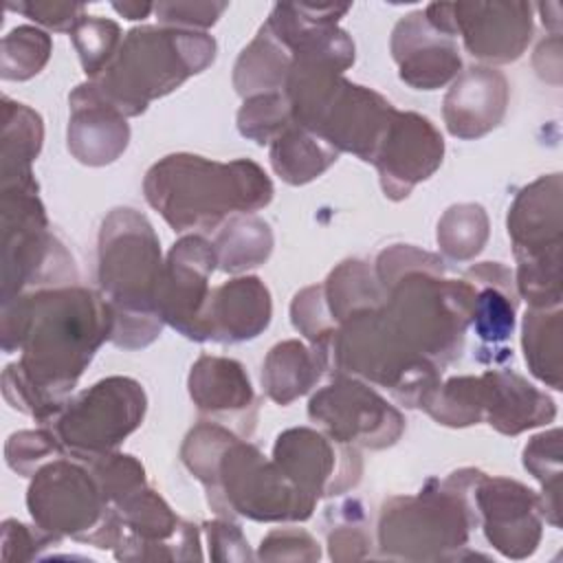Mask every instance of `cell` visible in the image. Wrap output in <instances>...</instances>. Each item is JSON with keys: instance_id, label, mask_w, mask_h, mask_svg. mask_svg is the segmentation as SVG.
Wrapping results in <instances>:
<instances>
[{"instance_id": "cell-1", "label": "cell", "mask_w": 563, "mask_h": 563, "mask_svg": "<svg viewBox=\"0 0 563 563\" xmlns=\"http://www.w3.org/2000/svg\"><path fill=\"white\" fill-rule=\"evenodd\" d=\"M108 336L112 310L92 290L57 288L13 297L2 312V347L22 350V358L2 376L7 400L37 420L55 418Z\"/></svg>"}, {"instance_id": "cell-2", "label": "cell", "mask_w": 563, "mask_h": 563, "mask_svg": "<svg viewBox=\"0 0 563 563\" xmlns=\"http://www.w3.org/2000/svg\"><path fill=\"white\" fill-rule=\"evenodd\" d=\"M145 198L176 231L211 229L231 213L268 205L273 185L251 161L174 154L147 172Z\"/></svg>"}, {"instance_id": "cell-3", "label": "cell", "mask_w": 563, "mask_h": 563, "mask_svg": "<svg viewBox=\"0 0 563 563\" xmlns=\"http://www.w3.org/2000/svg\"><path fill=\"white\" fill-rule=\"evenodd\" d=\"M163 266L150 222L134 209H114L99 233V284L112 310V341L143 347L161 332L156 295Z\"/></svg>"}, {"instance_id": "cell-4", "label": "cell", "mask_w": 563, "mask_h": 563, "mask_svg": "<svg viewBox=\"0 0 563 563\" xmlns=\"http://www.w3.org/2000/svg\"><path fill=\"white\" fill-rule=\"evenodd\" d=\"M216 57V42L185 29H132L110 64L90 79L92 88L123 117L141 114Z\"/></svg>"}, {"instance_id": "cell-5", "label": "cell", "mask_w": 563, "mask_h": 563, "mask_svg": "<svg viewBox=\"0 0 563 563\" xmlns=\"http://www.w3.org/2000/svg\"><path fill=\"white\" fill-rule=\"evenodd\" d=\"M508 233L519 260V292L534 306L561 301V178H539L526 187L508 216Z\"/></svg>"}, {"instance_id": "cell-6", "label": "cell", "mask_w": 563, "mask_h": 563, "mask_svg": "<svg viewBox=\"0 0 563 563\" xmlns=\"http://www.w3.org/2000/svg\"><path fill=\"white\" fill-rule=\"evenodd\" d=\"M26 504L42 530L64 532L97 548L119 543L114 510L95 473L79 464L66 460L46 464L33 479Z\"/></svg>"}, {"instance_id": "cell-7", "label": "cell", "mask_w": 563, "mask_h": 563, "mask_svg": "<svg viewBox=\"0 0 563 563\" xmlns=\"http://www.w3.org/2000/svg\"><path fill=\"white\" fill-rule=\"evenodd\" d=\"M145 411V394L132 378L112 376L99 380L53 418L59 444L77 460H95L110 453Z\"/></svg>"}, {"instance_id": "cell-8", "label": "cell", "mask_w": 563, "mask_h": 563, "mask_svg": "<svg viewBox=\"0 0 563 563\" xmlns=\"http://www.w3.org/2000/svg\"><path fill=\"white\" fill-rule=\"evenodd\" d=\"M308 413L341 444L383 449L402 431L400 413L369 387L352 380L332 383L314 394Z\"/></svg>"}, {"instance_id": "cell-9", "label": "cell", "mask_w": 563, "mask_h": 563, "mask_svg": "<svg viewBox=\"0 0 563 563\" xmlns=\"http://www.w3.org/2000/svg\"><path fill=\"white\" fill-rule=\"evenodd\" d=\"M213 264H218L216 246L200 235H187L174 244L158 284L161 319L196 341H207L205 308L211 295L207 279Z\"/></svg>"}, {"instance_id": "cell-10", "label": "cell", "mask_w": 563, "mask_h": 563, "mask_svg": "<svg viewBox=\"0 0 563 563\" xmlns=\"http://www.w3.org/2000/svg\"><path fill=\"white\" fill-rule=\"evenodd\" d=\"M444 143L429 119L394 112L376 152V167L389 198H405L411 187L429 178L442 163Z\"/></svg>"}, {"instance_id": "cell-11", "label": "cell", "mask_w": 563, "mask_h": 563, "mask_svg": "<svg viewBox=\"0 0 563 563\" xmlns=\"http://www.w3.org/2000/svg\"><path fill=\"white\" fill-rule=\"evenodd\" d=\"M336 444L310 429H290L277 438L275 464L314 499L334 495L354 486L361 475L358 455L347 449L339 453Z\"/></svg>"}, {"instance_id": "cell-12", "label": "cell", "mask_w": 563, "mask_h": 563, "mask_svg": "<svg viewBox=\"0 0 563 563\" xmlns=\"http://www.w3.org/2000/svg\"><path fill=\"white\" fill-rule=\"evenodd\" d=\"M451 20L471 55L488 62L517 59L532 31L526 2H460L451 4Z\"/></svg>"}, {"instance_id": "cell-13", "label": "cell", "mask_w": 563, "mask_h": 563, "mask_svg": "<svg viewBox=\"0 0 563 563\" xmlns=\"http://www.w3.org/2000/svg\"><path fill=\"white\" fill-rule=\"evenodd\" d=\"M475 517H484L488 541L508 556L530 554L537 548L541 521L532 490L508 479H488L477 473L475 479Z\"/></svg>"}, {"instance_id": "cell-14", "label": "cell", "mask_w": 563, "mask_h": 563, "mask_svg": "<svg viewBox=\"0 0 563 563\" xmlns=\"http://www.w3.org/2000/svg\"><path fill=\"white\" fill-rule=\"evenodd\" d=\"M391 51L400 66V79L420 90H433L460 70V55L451 37L435 31L422 11L396 24Z\"/></svg>"}, {"instance_id": "cell-15", "label": "cell", "mask_w": 563, "mask_h": 563, "mask_svg": "<svg viewBox=\"0 0 563 563\" xmlns=\"http://www.w3.org/2000/svg\"><path fill=\"white\" fill-rule=\"evenodd\" d=\"M70 152L88 165L112 163L125 150L130 136L123 114L106 103L92 84L77 86V90L70 95Z\"/></svg>"}, {"instance_id": "cell-16", "label": "cell", "mask_w": 563, "mask_h": 563, "mask_svg": "<svg viewBox=\"0 0 563 563\" xmlns=\"http://www.w3.org/2000/svg\"><path fill=\"white\" fill-rule=\"evenodd\" d=\"M508 86L493 68H468L457 77L444 99V121L460 139L482 136L493 130L506 110Z\"/></svg>"}, {"instance_id": "cell-17", "label": "cell", "mask_w": 563, "mask_h": 563, "mask_svg": "<svg viewBox=\"0 0 563 563\" xmlns=\"http://www.w3.org/2000/svg\"><path fill=\"white\" fill-rule=\"evenodd\" d=\"M271 319V297L257 277L227 282L209 295L205 308L207 341H244L257 336Z\"/></svg>"}, {"instance_id": "cell-18", "label": "cell", "mask_w": 563, "mask_h": 563, "mask_svg": "<svg viewBox=\"0 0 563 563\" xmlns=\"http://www.w3.org/2000/svg\"><path fill=\"white\" fill-rule=\"evenodd\" d=\"M482 380V409L501 433H519L554 418L552 400L512 372H488Z\"/></svg>"}, {"instance_id": "cell-19", "label": "cell", "mask_w": 563, "mask_h": 563, "mask_svg": "<svg viewBox=\"0 0 563 563\" xmlns=\"http://www.w3.org/2000/svg\"><path fill=\"white\" fill-rule=\"evenodd\" d=\"M189 391L200 411L211 416H235L253 409V389L242 365L227 358L202 356L189 376Z\"/></svg>"}, {"instance_id": "cell-20", "label": "cell", "mask_w": 563, "mask_h": 563, "mask_svg": "<svg viewBox=\"0 0 563 563\" xmlns=\"http://www.w3.org/2000/svg\"><path fill=\"white\" fill-rule=\"evenodd\" d=\"M323 367L325 363L319 350L312 352L299 341H284L271 350L262 383L275 402L288 405L317 383Z\"/></svg>"}, {"instance_id": "cell-21", "label": "cell", "mask_w": 563, "mask_h": 563, "mask_svg": "<svg viewBox=\"0 0 563 563\" xmlns=\"http://www.w3.org/2000/svg\"><path fill=\"white\" fill-rule=\"evenodd\" d=\"M290 64L292 55L264 24L235 64V88L240 95L277 92V88H284Z\"/></svg>"}, {"instance_id": "cell-22", "label": "cell", "mask_w": 563, "mask_h": 563, "mask_svg": "<svg viewBox=\"0 0 563 563\" xmlns=\"http://www.w3.org/2000/svg\"><path fill=\"white\" fill-rule=\"evenodd\" d=\"M336 156L339 152L334 147L295 123L288 125L271 147V163L275 172L292 185H303L317 178L336 161Z\"/></svg>"}, {"instance_id": "cell-23", "label": "cell", "mask_w": 563, "mask_h": 563, "mask_svg": "<svg viewBox=\"0 0 563 563\" xmlns=\"http://www.w3.org/2000/svg\"><path fill=\"white\" fill-rule=\"evenodd\" d=\"M4 134H2V185L26 183L31 178V161L42 145V119L37 112L4 97Z\"/></svg>"}, {"instance_id": "cell-24", "label": "cell", "mask_w": 563, "mask_h": 563, "mask_svg": "<svg viewBox=\"0 0 563 563\" xmlns=\"http://www.w3.org/2000/svg\"><path fill=\"white\" fill-rule=\"evenodd\" d=\"M273 246V235L266 222L257 218H235L218 235L216 255L227 273L260 266Z\"/></svg>"}, {"instance_id": "cell-25", "label": "cell", "mask_w": 563, "mask_h": 563, "mask_svg": "<svg viewBox=\"0 0 563 563\" xmlns=\"http://www.w3.org/2000/svg\"><path fill=\"white\" fill-rule=\"evenodd\" d=\"M559 310L548 314L545 310L526 312L523 321V347L526 361L532 367V374L550 383L554 389H561V361H559V332L561 319Z\"/></svg>"}, {"instance_id": "cell-26", "label": "cell", "mask_w": 563, "mask_h": 563, "mask_svg": "<svg viewBox=\"0 0 563 563\" xmlns=\"http://www.w3.org/2000/svg\"><path fill=\"white\" fill-rule=\"evenodd\" d=\"M486 213L479 205L451 207L438 224V242L444 253L455 260H468L477 255L488 235Z\"/></svg>"}, {"instance_id": "cell-27", "label": "cell", "mask_w": 563, "mask_h": 563, "mask_svg": "<svg viewBox=\"0 0 563 563\" xmlns=\"http://www.w3.org/2000/svg\"><path fill=\"white\" fill-rule=\"evenodd\" d=\"M51 53V37L33 26H18L2 40V77L29 79L42 70Z\"/></svg>"}, {"instance_id": "cell-28", "label": "cell", "mask_w": 563, "mask_h": 563, "mask_svg": "<svg viewBox=\"0 0 563 563\" xmlns=\"http://www.w3.org/2000/svg\"><path fill=\"white\" fill-rule=\"evenodd\" d=\"M238 125L244 136L253 139L260 145L275 141L288 125H292L286 95H279V92L253 95L249 101H244L238 114Z\"/></svg>"}, {"instance_id": "cell-29", "label": "cell", "mask_w": 563, "mask_h": 563, "mask_svg": "<svg viewBox=\"0 0 563 563\" xmlns=\"http://www.w3.org/2000/svg\"><path fill=\"white\" fill-rule=\"evenodd\" d=\"M86 75L97 77L119 48V26L110 20L84 15L70 31Z\"/></svg>"}, {"instance_id": "cell-30", "label": "cell", "mask_w": 563, "mask_h": 563, "mask_svg": "<svg viewBox=\"0 0 563 563\" xmlns=\"http://www.w3.org/2000/svg\"><path fill=\"white\" fill-rule=\"evenodd\" d=\"M471 319L477 336L493 347L504 343L512 334L515 325V301L508 290H499L497 284L486 286L475 295Z\"/></svg>"}, {"instance_id": "cell-31", "label": "cell", "mask_w": 563, "mask_h": 563, "mask_svg": "<svg viewBox=\"0 0 563 563\" xmlns=\"http://www.w3.org/2000/svg\"><path fill=\"white\" fill-rule=\"evenodd\" d=\"M59 440L55 433L48 431H20L9 438L7 442V464L29 475L37 464H42L48 455L59 451Z\"/></svg>"}, {"instance_id": "cell-32", "label": "cell", "mask_w": 563, "mask_h": 563, "mask_svg": "<svg viewBox=\"0 0 563 563\" xmlns=\"http://www.w3.org/2000/svg\"><path fill=\"white\" fill-rule=\"evenodd\" d=\"M227 9V2H158L154 11L158 20L167 26L178 29H207L220 13Z\"/></svg>"}, {"instance_id": "cell-33", "label": "cell", "mask_w": 563, "mask_h": 563, "mask_svg": "<svg viewBox=\"0 0 563 563\" xmlns=\"http://www.w3.org/2000/svg\"><path fill=\"white\" fill-rule=\"evenodd\" d=\"M9 7L22 11L31 20H37L44 26H51L55 31H73V26L81 20L77 15L84 11L81 4H66V2H22V4H9Z\"/></svg>"}, {"instance_id": "cell-34", "label": "cell", "mask_w": 563, "mask_h": 563, "mask_svg": "<svg viewBox=\"0 0 563 563\" xmlns=\"http://www.w3.org/2000/svg\"><path fill=\"white\" fill-rule=\"evenodd\" d=\"M114 9L119 11V13H123L128 20H139V18H145L152 9H154V4H139V2H123V4H114Z\"/></svg>"}]
</instances>
